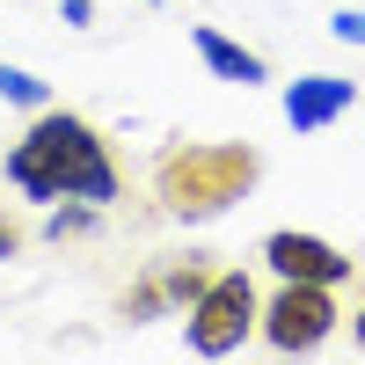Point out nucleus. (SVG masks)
I'll return each instance as SVG.
<instances>
[{"label":"nucleus","mask_w":365,"mask_h":365,"mask_svg":"<svg viewBox=\"0 0 365 365\" xmlns=\"http://www.w3.org/2000/svg\"><path fill=\"white\" fill-rule=\"evenodd\" d=\"M212 270H220L212 256H182V263H168V270H161V278H168V299H175V307H190V299L212 285Z\"/></svg>","instance_id":"8"},{"label":"nucleus","mask_w":365,"mask_h":365,"mask_svg":"<svg viewBox=\"0 0 365 365\" xmlns=\"http://www.w3.org/2000/svg\"><path fill=\"white\" fill-rule=\"evenodd\" d=\"M8 256H22V227L8 220V212H0V263H8Z\"/></svg>","instance_id":"12"},{"label":"nucleus","mask_w":365,"mask_h":365,"mask_svg":"<svg viewBox=\"0 0 365 365\" xmlns=\"http://www.w3.org/2000/svg\"><path fill=\"white\" fill-rule=\"evenodd\" d=\"M256 182H263V154L241 139H182L154 161V197L175 220H220Z\"/></svg>","instance_id":"2"},{"label":"nucleus","mask_w":365,"mask_h":365,"mask_svg":"<svg viewBox=\"0 0 365 365\" xmlns=\"http://www.w3.org/2000/svg\"><path fill=\"white\" fill-rule=\"evenodd\" d=\"M58 8H66V22H73V29H81L88 15H96V8H88V0H58Z\"/></svg>","instance_id":"13"},{"label":"nucleus","mask_w":365,"mask_h":365,"mask_svg":"<svg viewBox=\"0 0 365 365\" xmlns=\"http://www.w3.org/2000/svg\"><path fill=\"white\" fill-rule=\"evenodd\" d=\"M263 263L278 270V278H307V285H344L351 270H358L336 241L299 234V227H278V234H270V241H263Z\"/></svg>","instance_id":"5"},{"label":"nucleus","mask_w":365,"mask_h":365,"mask_svg":"<svg viewBox=\"0 0 365 365\" xmlns=\"http://www.w3.org/2000/svg\"><path fill=\"white\" fill-rule=\"evenodd\" d=\"M263 344L270 351H322L329 329H336V299H329V285H307V278H285L278 299L256 314Z\"/></svg>","instance_id":"4"},{"label":"nucleus","mask_w":365,"mask_h":365,"mask_svg":"<svg viewBox=\"0 0 365 365\" xmlns=\"http://www.w3.org/2000/svg\"><path fill=\"white\" fill-rule=\"evenodd\" d=\"M190 44H197V58L220 81H241V88H256V81H270V66H263V51H249V44H234L227 29H212V22H197L190 29Z\"/></svg>","instance_id":"7"},{"label":"nucleus","mask_w":365,"mask_h":365,"mask_svg":"<svg viewBox=\"0 0 365 365\" xmlns=\"http://www.w3.org/2000/svg\"><path fill=\"white\" fill-rule=\"evenodd\" d=\"M358 351H365V307H358Z\"/></svg>","instance_id":"14"},{"label":"nucleus","mask_w":365,"mask_h":365,"mask_svg":"<svg viewBox=\"0 0 365 365\" xmlns=\"http://www.w3.org/2000/svg\"><path fill=\"white\" fill-rule=\"evenodd\" d=\"M351 103H358V81H344V73H307V81L285 88V125H292V132H322V125H336Z\"/></svg>","instance_id":"6"},{"label":"nucleus","mask_w":365,"mask_h":365,"mask_svg":"<svg viewBox=\"0 0 365 365\" xmlns=\"http://www.w3.org/2000/svg\"><path fill=\"white\" fill-rule=\"evenodd\" d=\"M182 314H190V322H182V336H190L197 358H227V351L249 344L263 299H256V285H249V270H212V285H205Z\"/></svg>","instance_id":"3"},{"label":"nucleus","mask_w":365,"mask_h":365,"mask_svg":"<svg viewBox=\"0 0 365 365\" xmlns=\"http://www.w3.org/2000/svg\"><path fill=\"white\" fill-rule=\"evenodd\" d=\"M0 103H29V110H51V88H44L37 73H22V66H8V58H0Z\"/></svg>","instance_id":"10"},{"label":"nucleus","mask_w":365,"mask_h":365,"mask_svg":"<svg viewBox=\"0 0 365 365\" xmlns=\"http://www.w3.org/2000/svg\"><path fill=\"white\" fill-rule=\"evenodd\" d=\"M161 307H175V299H168V278H161V270H146V278L125 292V322H154Z\"/></svg>","instance_id":"9"},{"label":"nucleus","mask_w":365,"mask_h":365,"mask_svg":"<svg viewBox=\"0 0 365 365\" xmlns=\"http://www.w3.org/2000/svg\"><path fill=\"white\" fill-rule=\"evenodd\" d=\"M146 8H161V0H146Z\"/></svg>","instance_id":"15"},{"label":"nucleus","mask_w":365,"mask_h":365,"mask_svg":"<svg viewBox=\"0 0 365 365\" xmlns=\"http://www.w3.org/2000/svg\"><path fill=\"white\" fill-rule=\"evenodd\" d=\"M8 182L37 205H58V197H81V205H117L125 197V175L110 161V139L73 110H37L15 146H8Z\"/></svg>","instance_id":"1"},{"label":"nucleus","mask_w":365,"mask_h":365,"mask_svg":"<svg viewBox=\"0 0 365 365\" xmlns=\"http://www.w3.org/2000/svg\"><path fill=\"white\" fill-rule=\"evenodd\" d=\"M329 29H336L344 44H365V15H358V8H344V15H329Z\"/></svg>","instance_id":"11"}]
</instances>
